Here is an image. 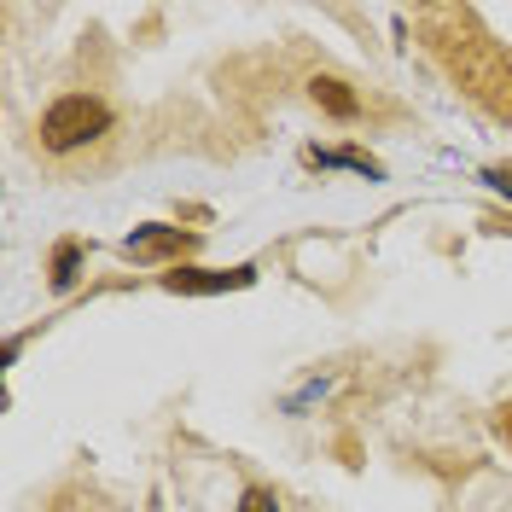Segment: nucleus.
I'll list each match as a JSON object with an SVG mask.
<instances>
[{
	"label": "nucleus",
	"instance_id": "1",
	"mask_svg": "<svg viewBox=\"0 0 512 512\" xmlns=\"http://www.w3.org/2000/svg\"><path fill=\"white\" fill-rule=\"evenodd\" d=\"M117 123V111L105 105L99 94H59L47 111H41V123H35V140H41V152H82V146H94L99 134H111Z\"/></svg>",
	"mask_w": 512,
	"mask_h": 512
},
{
	"label": "nucleus",
	"instance_id": "2",
	"mask_svg": "<svg viewBox=\"0 0 512 512\" xmlns=\"http://www.w3.org/2000/svg\"><path fill=\"white\" fill-rule=\"evenodd\" d=\"M158 286L169 297H222V291H251L256 286V262H233V268H198V262H181L158 274Z\"/></svg>",
	"mask_w": 512,
	"mask_h": 512
},
{
	"label": "nucleus",
	"instance_id": "3",
	"mask_svg": "<svg viewBox=\"0 0 512 512\" xmlns=\"http://www.w3.org/2000/svg\"><path fill=\"white\" fill-rule=\"evenodd\" d=\"M198 251V227H169V222H146L123 239L128 262H146V268H181V256Z\"/></svg>",
	"mask_w": 512,
	"mask_h": 512
},
{
	"label": "nucleus",
	"instance_id": "4",
	"mask_svg": "<svg viewBox=\"0 0 512 512\" xmlns=\"http://www.w3.org/2000/svg\"><path fill=\"white\" fill-rule=\"evenodd\" d=\"M297 158H303V169H350L361 181H384V163L367 146H303Z\"/></svg>",
	"mask_w": 512,
	"mask_h": 512
},
{
	"label": "nucleus",
	"instance_id": "5",
	"mask_svg": "<svg viewBox=\"0 0 512 512\" xmlns=\"http://www.w3.org/2000/svg\"><path fill=\"white\" fill-rule=\"evenodd\" d=\"M309 99H315L332 123H355V117H361V94H355L344 76H326V70L309 76Z\"/></svg>",
	"mask_w": 512,
	"mask_h": 512
},
{
	"label": "nucleus",
	"instance_id": "6",
	"mask_svg": "<svg viewBox=\"0 0 512 512\" xmlns=\"http://www.w3.org/2000/svg\"><path fill=\"white\" fill-rule=\"evenodd\" d=\"M82 262H88V239H82V233H64V239H53V251H47V286L64 297V291L82 280Z\"/></svg>",
	"mask_w": 512,
	"mask_h": 512
},
{
	"label": "nucleus",
	"instance_id": "7",
	"mask_svg": "<svg viewBox=\"0 0 512 512\" xmlns=\"http://www.w3.org/2000/svg\"><path fill=\"white\" fill-rule=\"evenodd\" d=\"M239 512H280L274 483H245V489H239Z\"/></svg>",
	"mask_w": 512,
	"mask_h": 512
},
{
	"label": "nucleus",
	"instance_id": "8",
	"mask_svg": "<svg viewBox=\"0 0 512 512\" xmlns=\"http://www.w3.org/2000/svg\"><path fill=\"white\" fill-rule=\"evenodd\" d=\"M489 431H495V443L512 454V396L501 402V408H495V414H489Z\"/></svg>",
	"mask_w": 512,
	"mask_h": 512
},
{
	"label": "nucleus",
	"instance_id": "9",
	"mask_svg": "<svg viewBox=\"0 0 512 512\" xmlns=\"http://www.w3.org/2000/svg\"><path fill=\"white\" fill-rule=\"evenodd\" d=\"M483 187L501 192V198H512V163H489V169H483Z\"/></svg>",
	"mask_w": 512,
	"mask_h": 512
}]
</instances>
